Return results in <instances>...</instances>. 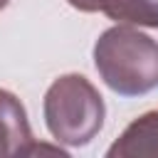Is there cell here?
Wrapping results in <instances>:
<instances>
[{"label": "cell", "mask_w": 158, "mask_h": 158, "mask_svg": "<svg viewBox=\"0 0 158 158\" xmlns=\"http://www.w3.org/2000/svg\"><path fill=\"white\" fill-rule=\"evenodd\" d=\"M106 158H158V109L133 118L109 146Z\"/></svg>", "instance_id": "3"}, {"label": "cell", "mask_w": 158, "mask_h": 158, "mask_svg": "<svg viewBox=\"0 0 158 158\" xmlns=\"http://www.w3.org/2000/svg\"><path fill=\"white\" fill-rule=\"evenodd\" d=\"M44 123L62 146L81 148L91 143L106 118V104L99 89L84 74L57 77L44 94Z\"/></svg>", "instance_id": "2"}, {"label": "cell", "mask_w": 158, "mask_h": 158, "mask_svg": "<svg viewBox=\"0 0 158 158\" xmlns=\"http://www.w3.org/2000/svg\"><path fill=\"white\" fill-rule=\"evenodd\" d=\"M94 67L114 94H148L158 86V44L133 25H114L94 42Z\"/></svg>", "instance_id": "1"}, {"label": "cell", "mask_w": 158, "mask_h": 158, "mask_svg": "<svg viewBox=\"0 0 158 158\" xmlns=\"http://www.w3.org/2000/svg\"><path fill=\"white\" fill-rule=\"evenodd\" d=\"M7 5H10V0H0V12H2V10L7 7Z\"/></svg>", "instance_id": "6"}, {"label": "cell", "mask_w": 158, "mask_h": 158, "mask_svg": "<svg viewBox=\"0 0 158 158\" xmlns=\"http://www.w3.org/2000/svg\"><path fill=\"white\" fill-rule=\"evenodd\" d=\"M86 12H104L116 25L158 30V0H86Z\"/></svg>", "instance_id": "5"}, {"label": "cell", "mask_w": 158, "mask_h": 158, "mask_svg": "<svg viewBox=\"0 0 158 158\" xmlns=\"http://www.w3.org/2000/svg\"><path fill=\"white\" fill-rule=\"evenodd\" d=\"M32 141L35 138L22 101L12 91L0 89V158L25 156Z\"/></svg>", "instance_id": "4"}]
</instances>
